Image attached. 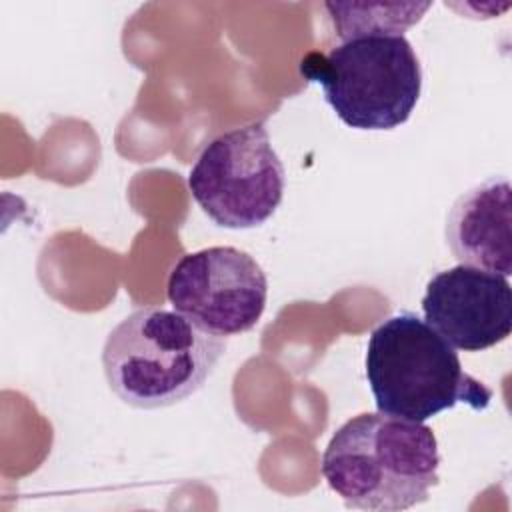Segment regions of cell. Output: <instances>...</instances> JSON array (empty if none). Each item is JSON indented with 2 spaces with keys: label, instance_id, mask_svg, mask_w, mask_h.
Listing matches in <instances>:
<instances>
[{
  "label": "cell",
  "instance_id": "1",
  "mask_svg": "<svg viewBox=\"0 0 512 512\" xmlns=\"http://www.w3.org/2000/svg\"><path fill=\"white\" fill-rule=\"evenodd\" d=\"M440 452L422 422L382 412L346 420L322 454V476L348 508L400 512L438 484Z\"/></svg>",
  "mask_w": 512,
  "mask_h": 512
},
{
  "label": "cell",
  "instance_id": "2",
  "mask_svg": "<svg viewBox=\"0 0 512 512\" xmlns=\"http://www.w3.org/2000/svg\"><path fill=\"white\" fill-rule=\"evenodd\" d=\"M224 350L222 336L202 330L184 314L144 306L112 328L102 348V368L124 404L152 410L200 390Z\"/></svg>",
  "mask_w": 512,
  "mask_h": 512
},
{
  "label": "cell",
  "instance_id": "3",
  "mask_svg": "<svg viewBox=\"0 0 512 512\" xmlns=\"http://www.w3.org/2000/svg\"><path fill=\"white\" fill-rule=\"evenodd\" d=\"M364 366L378 412L396 418L426 422L460 402L484 410L492 400V390L464 372L456 348L414 312L372 330Z\"/></svg>",
  "mask_w": 512,
  "mask_h": 512
},
{
  "label": "cell",
  "instance_id": "4",
  "mask_svg": "<svg viewBox=\"0 0 512 512\" xmlns=\"http://www.w3.org/2000/svg\"><path fill=\"white\" fill-rule=\"evenodd\" d=\"M300 72L322 86L336 116L358 130H392L414 112L422 66L404 36H358L328 54H308Z\"/></svg>",
  "mask_w": 512,
  "mask_h": 512
},
{
  "label": "cell",
  "instance_id": "5",
  "mask_svg": "<svg viewBox=\"0 0 512 512\" xmlns=\"http://www.w3.org/2000/svg\"><path fill=\"white\" fill-rule=\"evenodd\" d=\"M188 190L218 226H262L284 198L286 170L264 122L232 128L210 140L188 174Z\"/></svg>",
  "mask_w": 512,
  "mask_h": 512
},
{
  "label": "cell",
  "instance_id": "6",
  "mask_svg": "<svg viewBox=\"0 0 512 512\" xmlns=\"http://www.w3.org/2000/svg\"><path fill=\"white\" fill-rule=\"evenodd\" d=\"M166 294L176 312L226 338L258 324L266 308L268 278L248 252L210 246L184 254L174 264Z\"/></svg>",
  "mask_w": 512,
  "mask_h": 512
},
{
  "label": "cell",
  "instance_id": "7",
  "mask_svg": "<svg viewBox=\"0 0 512 512\" xmlns=\"http://www.w3.org/2000/svg\"><path fill=\"white\" fill-rule=\"evenodd\" d=\"M422 312L452 348L486 350L512 332L510 282L500 274L456 264L428 280Z\"/></svg>",
  "mask_w": 512,
  "mask_h": 512
},
{
  "label": "cell",
  "instance_id": "8",
  "mask_svg": "<svg viewBox=\"0 0 512 512\" xmlns=\"http://www.w3.org/2000/svg\"><path fill=\"white\" fill-rule=\"evenodd\" d=\"M510 182L490 176L462 192L446 216V244L460 264L512 274Z\"/></svg>",
  "mask_w": 512,
  "mask_h": 512
},
{
  "label": "cell",
  "instance_id": "9",
  "mask_svg": "<svg viewBox=\"0 0 512 512\" xmlns=\"http://www.w3.org/2000/svg\"><path fill=\"white\" fill-rule=\"evenodd\" d=\"M430 2H400V4H354L326 2L338 38L350 40L358 36H404V30L420 22Z\"/></svg>",
  "mask_w": 512,
  "mask_h": 512
}]
</instances>
